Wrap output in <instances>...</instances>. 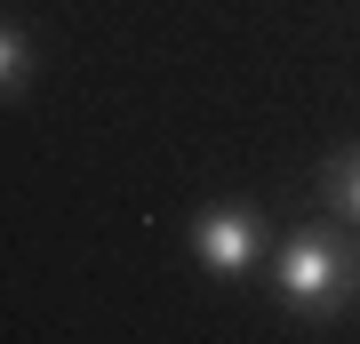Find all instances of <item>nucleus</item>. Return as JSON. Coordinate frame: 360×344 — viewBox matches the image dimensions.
Masks as SVG:
<instances>
[{
    "label": "nucleus",
    "instance_id": "f257e3e1",
    "mask_svg": "<svg viewBox=\"0 0 360 344\" xmlns=\"http://www.w3.org/2000/svg\"><path fill=\"white\" fill-rule=\"evenodd\" d=\"M264 296L288 320H336L360 296V232L352 224H288L264 256Z\"/></svg>",
    "mask_w": 360,
    "mask_h": 344
},
{
    "label": "nucleus",
    "instance_id": "f03ea898",
    "mask_svg": "<svg viewBox=\"0 0 360 344\" xmlns=\"http://www.w3.org/2000/svg\"><path fill=\"white\" fill-rule=\"evenodd\" d=\"M272 241H281L272 217L257 200H240V192H232V200H200L193 217H184V256H193L208 281H224V288L248 281V272H264Z\"/></svg>",
    "mask_w": 360,
    "mask_h": 344
},
{
    "label": "nucleus",
    "instance_id": "7ed1b4c3",
    "mask_svg": "<svg viewBox=\"0 0 360 344\" xmlns=\"http://www.w3.org/2000/svg\"><path fill=\"white\" fill-rule=\"evenodd\" d=\"M312 184H321V208H328V217L360 232V136H352V144H336V153L321 160V177H312Z\"/></svg>",
    "mask_w": 360,
    "mask_h": 344
},
{
    "label": "nucleus",
    "instance_id": "20e7f679",
    "mask_svg": "<svg viewBox=\"0 0 360 344\" xmlns=\"http://www.w3.org/2000/svg\"><path fill=\"white\" fill-rule=\"evenodd\" d=\"M32 80H40L32 25H25V16H8V25H0V96H8V104H25V96H32Z\"/></svg>",
    "mask_w": 360,
    "mask_h": 344
}]
</instances>
